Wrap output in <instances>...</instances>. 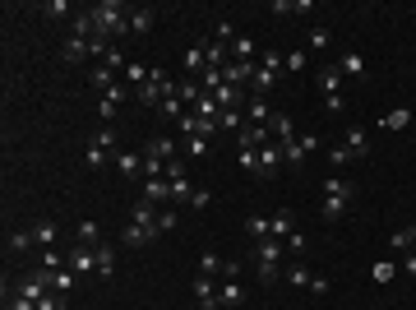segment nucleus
Returning <instances> with one entry per match:
<instances>
[{
	"instance_id": "obj_45",
	"label": "nucleus",
	"mask_w": 416,
	"mask_h": 310,
	"mask_svg": "<svg viewBox=\"0 0 416 310\" xmlns=\"http://www.w3.org/2000/svg\"><path fill=\"white\" fill-rule=\"evenodd\" d=\"M70 264V255H60V250H42V269L46 273H56V269H65Z\"/></svg>"
},
{
	"instance_id": "obj_49",
	"label": "nucleus",
	"mask_w": 416,
	"mask_h": 310,
	"mask_svg": "<svg viewBox=\"0 0 416 310\" xmlns=\"http://www.w3.org/2000/svg\"><path fill=\"white\" fill-rule=\"evenodd\" d=\"M282 245H287V255H306V245H310V241H306V232H292Z\"/></svg>"
},
{
	"instance_id": "obj_15",
	"label": "nucleus",
	"mask_w": 416,
	"mask_h": 310,
	"mask_svg": "<svg viewBox=\"0 0 416 310\" xmlns=\"http://www.w3.org/2000/svg\"><path fill=\"white\" fill-rule=\"evenodd\" d=\"M148 241H157V236L148 232V227H139V222H130V227L121 232V245H125V250H143Z\"/></svg>"
},
{
	"instance_id": "obj_11",
	"label": "nucleus",
	"mask_w": 416,
	"mask_h": 310,
	"mask_svg": "<svg viewBox=\"0 0 416 310\" xmlns=\"http://www.w3.org/2000/svg\"><path fill=\"white\" fill-rule=\"evenodd\" d=\"M264 144H268V130H264V125H245V130L236 134V153H241V148L245 153H259Z\"/></svg>"
},
{
	"instance_id": "obj_43",
	"label": "nucleus",
	"mask_w": 416,
	"mask_h": 310,
	"mask_svg": "<svg viewBox=\"0 0 416 310\" xmlns=\"http://www.w3.org/2000/svg\"><path fill=\"white\" fill-rule=\"evenodd\" d=\"M42 14L46 19H70V14H79V10L70 5V0H51V5H42Z\"/></svg>"
},
{
	"instance_id": "obj_13",
	"label": "nucleus",
	"mask_w": 416,
	"mask_h": 310,
	"mask_svg": "<svg viewBox=\"0 0 416 310\" xmlns=\"http://www.w3.org/2000/svg\"><path fill=\"white\" fill-rule=\"evenodd\" d=\"M93 56V42H84V37H65V46H60V60L65 65H79V60H88Z\"/></svg>"
},
{
	"instance_id": "obj_60",
	"label": "nucleus",
	"mask_w": 416,
	"mask_h": 310,
	"mask_svg": "<svg viewBox=\"0 0 416 310\" xmlns=\"http://www.w3.org/2000/svg\"><path fill=\"white\" fill-rule=\"evenodd\" d=\"M329 162H333V167H342V162H351V153L338 144V148H329Z\"/></svg>"
},
{
	"instance_id": "obj_31",
	"label": "nucleus",
	"mask_w": 416,
	"mask_h": 310,
	"mask_svg": "<svg viewBox=\"0 0 416 310\" xmlns=\"http://www.w3.org/2000/svg\"><path fill=\"white\" fill-rule=\"evenodd\" d=\"M338 70H342V75H351V79H361V75H365V56H361V51H342Z\"/></svg>"
},
{
	"instance_id": "obj_7",
	"label": "nucleus",
	"mask_w": 416,
	"mask_h": 310,
	"mask_svg": "<svg viewBox=\"0 0 416 310\" xmlns=\"http://www.w3.org/2000/svg\"><path fill=\"white\" fill-rule=\"evenodd\" d=\"M139 200H148V204H171V181H167V176H143Z\"/></svg>"
},
{
	"instance_id": "obj_33",
	"label": "nucleus",
	"mask_w": 416,
	"mask_h": 310,
	"mask_svg": "<svg viewBox=\"0 0 416 310\" xmlns=\"http://www.w3.org/2000/svg\"><path fill=\"white\" fill-rule=\"evenodd\" d=\"M324 195H333V200H351L356 186H351L347 176H329V181H324Z\"/></svg>"
},
{
	"instance_id": "obj_47",
	"label": "nucleus",
	"mask_w": 416,
	"mask_h": 310,
	"mask_svg": "<svg viewBox=\"0 0 416 310\" xmlns=\"http://www.w3.org/2000/svg\"><path fill=\"white\" fill-rule=\"evenodd\" d=\"M412 232L416 227H398V232L389 236V245H394V250H412Z\"/></svg>"
},
{
	"instance_id": "obj_62",
	"label": "nucleus",
	"mask_w": 416,
	"mask_h": 310,
	"mask_svg": "<svg viewBox=\"0 0 416 310\" xmlns=\"http://www.w3.org/2000/svg\"><path fill=\"white\" fill-rule=\"evenodd\" d=\"M403 273H407V278H416V255H412V250H407V259H403Z\"/></svg>"
},
{
	"instance_id": "obj_58",
	"label": "nucleus",
	"mask_w": 416,
	"mask_h": 310,
	"mask_svg": "<svg viewBox=\"0 0 416 310\" xmlns=\"http://www.w3.org/2000/svg\"><path fill=\"white\" fill-rule=\"evenodd\" d=\"M190 204H195V209H208V204H213V195H208L204 186H195V200H190Z\"/></svg>"
},
{
	"instance_id": "obj_51",
	"label": "nucleus",
	"mask_w": 416,
	"mask_h": 310,
	"mask_svg": "<svg viewBox=\"0 0 416 310\" xmlns=\"http://www.w3.org/2000/svg\"><path fill=\"white\" fill-rule=\"evenodd\" d=\"M324 111H329V116H342V111H347V98H342V93H333V98H324Z\"/></svg>"
},
{
	"instance_id": "obj_35",
	"label": "nucleus",
	"mask_w": 416,
	"mask_h": 310,
	"mask_svg": "<svg viewBox=\"0 0 416 310\" xmlns=\"http://www.w3.org/2000/svg\"><path fill=\"white\" fill-rule=\"evenodd\" d=\"M93 255H98V278H111V273H116V250H111L107 241H102Z\"/></svg>"
},
{
	"instance_id": "obj_28",
	"label": "nucleus",
	"mask_w": 416,
	"mask_h": 310,
	"mask_svg": "<svg viewBox=\"0 0 416 310\" xmlns=\"http://www.w3.org/2000/svg\"><path fill=\"white\" fill-rule=\"evenodd\" d=\"M273 139H278V144H287V139H296V121L287 116V111H273Z\"/></svg>"
},
{
	"instance_id": "obj_46",
	"label": "nucleus",
	"mask_w": 416,
	"mask_h": 310,
	"mask_svg": "<svg viewBox=\"0 0 416 310\" xmlns=\"http://www.w3.org/2000/svg\"><path fill=\"white\" fill-rule=\"evenodd\" d=\"M84 162L93 167V172H98V167H107V148L102 144H88V153H84Z\"/></svg>"
},
{
	"instance_id": "obj_57",
	"label": "nucleus",
	"mask_w": 416,
	"mask_h": 310,
	"mask_svg": "<svg viewBox=\"0 0 416 310\" xmlns=\"http://www.w3.org/2000/svg\"><path fill=\"white\" fill-rule=\"evenodd\" d=\"M171 227H176V213L162 209V213H157V232H171Z\"/></svg>"
},
{
	"instance_id": "obj_5",
	"label": "nucleus",
	"mask_w": 416,
	"mask_h": 310,
	"mask_svg": "<svg viewBox=\"0 0 416 310\" xmlns=\"http://www.w3.org/2000/svg\"><path fill=\"white\" fill-rule=\"evenodd\" d=\"M278 172H282V144H278V139H268V144L259 148V162H254V172H250V176H259V181H273Z\"/></svg>"
},
{
	"instance_id": "obj_21",
	"label": "nucleus",
	"mask_w": 416,
	"mask_h": 310,
	"mask_svg": "<svg viewBox=\"0 0 416 310\" xmlns=\"http://www.w3.org/2000/svg\"><path fill=\"white\" fill-rule=\"evenodd\" d=\"M231 60H259V46H254V37H245V33L231 37Z\"/></svg>"
},
{
	"instance_id": "obj_30",
	"label": "nucleus",
	"mask_w": 416,
	"mask_h": 310,
	"mask_svg": "<svg viewBox=\"0 0 416 310\" xmlns=\"http://www.w3.org/2000/svg\"><path fill=\"white\" fill-rule=\"evenodd\" d=\"M98 60H102L107 70H121V75H125V65H130V60H125V51H121L116 42H107V46H102V56H98Z\"/></svg>"
},
{
	"instance_id": "obj_44",
	"label": "nucleus",
	"mask_w": 416,
	"mask_h": 310,
	"mask_svg": "<svg viewBox=\"0 0 416 310\" xmlns=\"http://www.w3.org/2000/svg\"><path fill=\"white\" fill-rule=\"evenodd\" d=\"M195 200V186H190V176L186 181H171V204H190Z\"/></svg>"
},
{
	"instance_id": "obj_55",
	"label": "nucleus",
	"mask_w": 416,
	"mask_h": 310,
	"mask_svg": "<svg viewBox=\"0 0 416 310\" xmlns=\"http://www.w3.org/2000/svg\"><path fill=\"white\" fill-rule=\"evenodd\" d=\"M88 144H102V148H107V153H111V148H116V134H111V130H98V134H93V139H88Z\"/></svg>"
},
{
	"instance_id": "obj_17",
	"label": "nucleus",
	"mask_w": 416,
	"mask_h": 310,
	"mask_svg": "<svg viewBox=\"0 0 416 310\" xmlns=\"http://www.w3.org/2000/svg\"><path fill=\"white\" fill-rule=\"evenodd\" d=\"M70 269H74V273H98V255H93L88 245H74V250H70Z\"/></svg>"
},
{
	"instance_id": "obj_18",
	"label": "nucleus",
	"mask_w": 416,
	"mask_h": 310,
	"mask_svg": "<svg viewBox=\"0 0 416 310\" xmlns=\"http://www.w3.org/2000/svg\"><path fill=\"white\" fill-rule=\"evenodd\" d=\"M33 236H37V245H42V250H56V241H60V227H56L51 218H42V222H33Z\"/></svg>"
},
{
	"instance_id": "obj_63",
	"label": "nucleus",
	"mask_w": 416,
	"mask_h": 310,
	"mask_svg": "<svg viewBox=\"0 0 416 310\" xmlns=\"http://www.w3.org/2000/svg\"><path fill=\"white\" fill-rule=\"evenodd\" d=\"M412 255H416V232H412Z\"/></svg>"
},
{
	"instance_id": "obj_42",
	"label": "nucleus",
	"mask_w": 416,
	"mask_h": 310,
	"mask_svg": "<svg viewBox=\"0 0 416 310\" xmlns=\"http://www.w3.org/2000/svg\"><path fill=\"white\" fill-rule=\"evenodd\" d=\"M282 167H306V148L296 144V139H287V144H282Z\"/></svg>"
},
{
	"instance_id": "obj_23",
	"label": "nucleus",
	"mask_w": 416,
	"mask_h": 310,
	"mask_svg": "<svg viewBox=\"0 0 416 310\" xmlns=\"http://www.w3.org/2000/svg\"><path fill=\"white\" fill-rule=\"evenodd\" d=\"M315 84H319V93H324V98H333V93H338V84H342V70L338 65H324L315 75Z\"/></svg>"
},
{
	"instance_id": "obj_26",
	"label": "nucleus",
	"mask_w": 416,
	"mask_h": 310,
	"mask_svg": "<svg viewBox=\"0 0 416 310\" xmlns=\"http://www.w3.org/2000/svg\"><path fill=\"white\" fill-rule=\"evenodd\" d=\"M74 245H88V250H98V245H102V227H98L93 218H84V222H79V241H74Z\"/></svg>"
},
{
	"instance_id": "obj_27",
	"label": "nucleus",
	"mask_w": 416,
	"mask_h": 310,
	"mask_svg": "<svg viewBox=\"0 0 416 310\" xmlns=\"http://www.w3.org/2000/svg\"><path fill=\"white\" fill-rule=\"evenodd\" d=\"M153 19H157V14L153 10H148V5H134V10H130V33H148V28H153Z\"/></svg>"
},
{
	"instance_id": "obj_3",
	"label": "nucleus",
	"mask_w": 416,
	"mask_h": 310,
	"mask_svg": "<svg viewBox=\"0 0 416 310\" xmlns=\"http://www.w3.org/2000/svg\"><path fill=\"white\" fill-rule=\"evenodd\" d=\"M181 157V144H176L171 134H153L148 144H143V176H162V167Z\"/></svg>"
},
{
	"instance_id": "obj_6",
	"label": "nucleus",
	"mask_w": 416,
	"mask_h": 310,
	"mask_svg": "<svg viewBox=\"0 0 416 310\" xmlns=\"http://www.w3.org/2000/svg\"><path fill=\"white\" fill-rule=\"evenodd\" d=\"M254 70H259V60H227V65H222V84H231V89H245V93H250Z\"/></svg>"
},
{
	"instance_id": "obj_2",
	"label": "nucleus",
	"mask_w": 416,
	"mask_h": 310,
	"mask_svg": "<svg viewBox=\"0 0 416 310\" xmlns=\"http://www.w3.org/2000/svg\"><path fill=\"white\" fill-rule=\"evenodd\" d=\"M282 259H287V245L273 241V236L254 245V269H259V283H282V269H287Z\"/></svg>"
},
{
	"instance_id": "obj_38",
	"label": "nucleus",
	"mask_w": 416,
	"mask_h": 310,
	"mask_svg": "<svg viewBox=\"0 0 416 310\" xmlns=\"http://www.w3.org/2000/svg\"><path fill=\"white\" fill-rule=\"evenodd\" d=\"M407 125H412V111L398 107V111H389V116L379 121V130H407Z\"/></svg>"
},
{
	"instance_id": "obj_8",
	"label": "nucleus",
	"mask_w": 416,
	"mask_h": 310,
	"mask_svg": "<svg viewBox=\"0 0 416 310\" xmlns=\"http://www.w3.org/2000/svg\"><path fill=\"white\" fill-rule=\"evenodd\" d=\"M195 301H199V310H218V306H222L218 283H213L208 273H195Z\"/></svg>"
},
{
	"instance_id": "obj_41",
	"label": "nucleus",
	"mask_w": 416,
	"mask_h": 310,
	"mask_svg": "<svg viewBox=\"0 0 416 310\" xmlns=\"http://www.w3.org/2000/svg\"><path fill=\"white\" fill-rule=\"evenodd\" d=\"M10 255H23V250H28V245H37V236H33V227H28V232H10Z\"/></svg>"
},
{
	"instance_id": "obj_20",
	"label": "nucleus",
	"mask_w": 416,
	"mask_h": 310,
	"mask_svg": "<svg viewBox=\"0 0 416 310\" xmlns=\"http://www.w3.org/2000/svg\"><path fill=\"white\" fill-rule=\"evenodd\" d=\"M218 297H222V306H241V301L250 297V292H245V283H241V278H227V283L218 288Z\"/></svg>"
},
{
	"instance_id": "obj_29",
	"label": "nucleus",
	"mask_w": 416,
	"mask_h": 310,
	"mask_svg": "<svg viewBox=\"0 0 416 310\" xmlns=\"http://www.w3.org/2000/svg\"><path fill=\"white\" fill-rule=\"evenodd\" d=\"M46 278H51V292H56V297H70V288H74V269H56V273H46Z\"/></svg>"
},
{
	"instance_id": "obj_32",
	"label": "nucleus",
	"mask_w": 416,
	"mask_h": 310,
	"mask_svg": "<svg viewBox=\"0 0 416 310\" xmlns=\"http://www.w3.org/2000/svg\"><path fill=\"white\" fill-rule=\"evenodd\" d=\"M398 273H403V269H398L394 259H375V264H370V278H375V283H379V288H384V283H394Z\"/></svg>"
},
{
	"instance_id": "obj_22",
	"label": "nucleus",
	"mask_w": 416,
	"mask_h": 310,
	"mask_svg": "<svg viewBox=\"0 0 416 310\" xmlns=\"http://www.w3.org/2000/svg\"><path fill=\"white\" fill-rule=\"evenodd\" d=\"M264 121H273L268 98H250V102H245V125H264Z\"/></svg>"
},
{
	"instance_id": "obj_56",
	"label": "nucleus",
	"mask_w": 416,
	"mask_h": 310,
	"mask_svg": "<svg viewBox=\"0 0 416 310\" xmlns=\"http://www.w3.org/2000/svg\"><path fill=\"white\" fill-rule=\"evenodd\" d=\"M116 111H121V107H116L111 98H102V102H98V116H102V121H116Z\"/></svg>"
},
{
	"instance_id": "obj_14",
	"label": "nucleus",
	"mask_w": 416,
	"mask_h": 310,
	"mask_svg": "<svg viewBox=\"0 0 416 310\" xmlns=\"http://www.w3.org/2000/svg\"><path fill=\"white\" fill-rule=\"evenodd\" d=\"M208 148H213V139H204V134H186V139H181V157H190V162L208 157Z\"/></svg>"
},
{
	"instance_id": "obj_53",
	"label": "nucleus",
	"mask_w": 416,
	"mask_h": 310,
	"mask_svg": "<svg viewBox=\"0 0 416 310\" xmlns=\"http://www.w3.org/2000/svg\"><path fill=\"white\" fill-rule=\"evenodd\" d=\"M306 70V51H292L287 56V75H301Z\"/></svg>"
},
{
	"instance_id": "obj_25",
	"label": "nucleus",
	"mask_w": 416,
	"mask_h": 310,
	"mask_svg": "<svg viewBox=\"0 0 416 310\" xmlns=\"http://www.w3.org/2000/svg\"><path fill=\"white\" fill-rule=\"evenodd\" d=\"M157 116H162V121H176V125H181V121L190 116V107H186V102H181V98L171 93V98H167L162 107H157Z\"/></svg>"
},
{
	"instance_id": "obj_39",
	"label": "nucleus",
	"mask_w": 416,
	"mask_h": 310,
	"mask_svg": "<svg viewBox=\"0 0 416 310\" xmlns=\"http://www.w3.org/2000/svg\"><path fill=\"white\" fill-rule=\"evenodd\" d=\"M245 232H250L254 241H268V218H264V213H245Z\"/></svg>"
},
{
	"instance_id": "obj_24",
	"label": "nucleus",
	"mask_w": 416,
	"mask_h": 310,
	"mask_svg": "<svg viewBox=\"0 0 416 310\" xmlns=\"http://www.w3.org/2000/svg\"><path fill=\"white\" fill-rule=\"evenodd\" d=\"M181 65H186V70H190V75H195V79L204 75V70H208V56H204V42H195V46H190V51L181 56Z\"/></svg>"
},
{
	"instance_id": "obj_19",
	"label": "nucleus",
	"mask_w": 416,
	"mask_h": 310,
	"mask_svg": "<svg viewBox=\"0 0 416 310\" xmlns=\"http://www.w3.org/2000/svg\"><path fill=\"white\" fill-rule=\"evenodd\" d=\"M111 162L121 167V176H125V181H134V176L143 172V153H121V148H116V157H111Z\"/></svg>"
},
{
	"instance_id": "obj_48",
	"label": "nucleus",
	"mask_w": 416,
	"mask_h": 310,
	"mask_svg": "<svg viewBox=\"0 0 416 310\" xmlns=\"http://www.w3.org/2000/svg\"><path fill=\"white\" fill-rule=\"evenodd\" d=\"M162 176L167 181H186V157H171V162L162 167Z\"/></svg>"
},
{
	"instance_id": "obj_50",
	"label": "nucleus",
	"mask_w": 416,
	"mask_h": 310,
	"mask_svg": "<svg viewBox=\"0 0 416 310\" xmlns=\"http://www.w3.org/2000/svg\"><path fill=\"white\" fill-rule=\"evenodd\" d=\"M329 42H333V33H329V28H324V23H319L315 33H310V51H324V46H329Z\"/></svg>"
},
{
	"instance_id": "obj_54",
	"label": "nucleus",
	"mask_w": 416,
	"mask_h": 310,
	"mask_svg": "<svg viewBox=\"0 0 416 310\" xmlns=\"http://www.w3.org/2000/svg\"><path fill=\"white\" fill-rule=\"evenodd\" d=\"M102 98H111V102H116V107H121V102L130 98V84H116V89H107V93H102Z\"/></svg>"
},
{
	"instance_id": "obj_4",
	"label": "nucleus",
	"mask_w": 416,
	"mask_h": 310,
	"mask_svg": "<svg viewBox=\"0 0 416 310\" xmlns=\"http://www.w3.org/2000/svg\"><path fill=\"white\" fill-rule=\"evenodd\" d=\"M287 70V56L278 51H264L259 56V70H254V84H250V98H268V89L278 84V75Z\"/></svg>"
},
{
	"instance_id": "obj_36",
	"label": "nucleus",
	"mask_w": 416,
	"mask_h": 310,
	"mask_svg": "<svg viewBox=\"0 0 416 310\" xmlns=\"http://www.w3.org/2000/svg\"><path fill=\"white\" fill-rule=\"evenodd\" d=\"M310 278H315V273H310L306 264H287L282 269V283H292V288H310Z\"/></svg>"
},
{
	"instance_id": "obj_16",
	"label": "nucleus",
	"mask_w": 416,
	"mask_h": 310,
	"mask_svg": "<svg viewBox=\"0 0 416 310\" xmlns=\"http://www.w3.org/2000/svg\"><path fill=\"white\" fill-rule=\"evenodd\" d=\"M130 222H139V227H148L153 236H162L157 232V204H148V200H134V218Z\"/></svg>"
},
{
	"instance_id": "obj_59",
	"label": "nucleus",
	"mask_w": 416,
	"mask_h": 310,
	"mask_svg": "<svg viewBox=\"0 0 416 310\" xmlns=\"http://www.w3.org/2000/svg\"><path fill=\"white\" fill-rule=\"evenodd\" d=\"M310 292H315V297H329V278L315 273V278H310Z\"/></svg>"
},
{
	"instance_id": "obj_61",
	"label": "nucleus",
	"mask_w": 416,
	"mask_h": 310,
	"mask_svg": "<svg viewBox=\"0 0 416 310\" xmlns=\"http://www.w3.org/2000/svg\"><path fill=\"white\" fill-rule=\"evenodd\" d=\"M268 10H273V14H296V0H273Z\"/></svg>"
},
{
	"instance_id": "obj_12",
	"label": "nucleus",
	"mask_w": 416,
	"mask_h": 310,
	"mask_svg": "<svg viewBox=\"0 0 416 310\" xmlns=\"http://www.w3.org/2000/svg\"><path fill=\"white\" fill-rule=\"evenodd\" d=\"M70 37H84V42L98 37V19H93V10H79L74 19H70Z\"/></svg>"
},
{
	"instance_id": "obj_37",
	"label": "nucleus",
	"mask_w": 416,
	"mask_h": 310,
	"mask_svg": "<svg viewBox=\"0 0 416 310\" xmlns=\"http://www.w3.org/2000/svg\"><path fill=\"white\" fill-rule=\"evenodd\" d=\"M88 84H93V89H102V93H107V89H116V84H121V79H116V70L98 65V70H93V75H88Z\"/></svg>"
},
{
	"instance_id": "obj_1",
	"label": "nucleus",
	"mask_w": 416,
	"mask_h": 310,
	"mask_svg": "<svg viewBox=\"0 0 416 310\" xmlns=\"http://www.w3.org/2000/svg\"><path fill=\"white\" fill-rule=\"evenodd\" d=\"M93 19H98V37L102 42H116V37L130 33V10H125L121 0H98V5H88Z\"/></svg>"
},
{
	"instance_id": "obj_10",
	"label": "nucleus",
	"mask_w": 416,
	"mask_h": 310,
	"mask_svg": "<svg viewBox=\"0 0 416 310\" xmlns=\"http://www.w3.org/2000/svg\"><path fill=\"white\" fill-rule=\"evenodd\" d=\"M292 232H296V213H292V209L268 213V236H273V241H287Z\"/></svg>"
},
{
	"instance_id": "obj_40",
	"label": "nucleus",
	"mask_w": 416,
	"mask_h": 310,
	"mask_svg": "<svg viewBox=\"0 0 416 310\" xmlns=\"http://www.w3.org/2000/svg\"><path fill=\"white\" fill-rule=\"evenodd\" d=\"M222 269H227V259H222L218 250H204V255H199V273L213 278V273H222Z\"/></svg>"
},
{
	"instance_id": "obj_52",
	"label": "nucleus",
	"mask_w": 416,
	"mask_h": 310,
	"mask_svg": "<svg viewBox=\"0 0 416 310\" xmlns=\"http://www.w3.org/2000/svg\"><path fill=\"white\" fill-rule=\"evenodd\" d=\"M37 310H70V306H65V297H56V292H46V297L37 301Z\"/></svg>"
},
{
	"instance_id": "obj_34",
	"label": "nucleus",
	"mask_w": 416,
	"mask_h": 310,
	"mask_svg": "<svg viewBox=\"0 0 416 310\" xmlns=\"http://www.w3.org/2000/svg\"><path fill=\"white\" fill-rule=\"evenodd\" d=\"M347 204H351V200H333V195H324V204H319V218H324V222H338L342 213H347Z\"/></svg>"
},
{
	"instance_id": "obj_9",
	"label": "nucleus",
	"mask_w": 416,
	"mask_h": 310,
	"mask_svg": "<svg viewBox=\"0 0 416 310\" xmlns=\"http://www.w3.org/2000/svg\"><path fill=\"white\" fill-rule=\"evenodd\" d=\"M342 148H347L351 157H365L370 153V130H365V125H347V130H342Z\"/></svg>"
}]
</instances>
